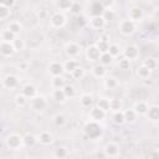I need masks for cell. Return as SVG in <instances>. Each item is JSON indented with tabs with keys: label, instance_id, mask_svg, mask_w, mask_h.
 <instances>
[{
	"label": "cell",
	"instance_id": "obj_50",
	"mask_svg": "<svg viewBox=\"0 0 159 159\" xmlns=\"http://www.w3.org/2000/svg\"><path fill=\"white\" fill-rule=\"evenodd\" d=\"M103 17L106 19V21H108V20H113V19H114V12H113L112 10L107 9V10H104V12H103Z\"/></svg>",
	"mask_w": 159,
	"mask_h": 159
},
{
	"label": "cell",
	"instance_id": "obj_40",
	"mask_svg": "<svg viewBox=\"0 0 159 159\" xmlns=\"http://www.w3.org/2000/svg\"><path fill=\"white\" fill-rule=\"evenodd\" d=\"M62 91H63V93H65V96H66L67 98H72V97L75 96V93H76L75 87L71 86V84H65V86L62 87Z\"/></svg>",
	"mask_w": 159,
	"mask_h": 159
},
{
	"label": "cell",
	"instance_id": "obj_53",
	"mask_svg": "<svg viewBox=\"0 0 159 159\" xmlns=\"http://www.w3.org/2000/svg\"><path fill=\"white\" fill-rule=\"evenodd\" d=\"M5 4V0H0V5H4Z\"/></svg>",
	"mask_w": 159,
	"mask_h": 159
},
{
	"label": "cell",
	"instance_id": "obj_34",
	"mask_svg": "<svg viewBox=\"0 0 159 159\" xmlns=\"http://www.w3.org/2000/svg\"><path fill=\"white\" fill-rule=\"evenodd\" d=\"M63 65V71L65 72H68V73H71L77 66H78V63H77V61H75V60H67L65 63H62Z\"/></svg>",
	"mask_w": 159,
	"mask_h": 159
},
{
	"label": "cell",
	"instance_id": "obj_24",
	"mask_svg": "<svg viewBox=\"0 0 159 159\" xmlns=\"http://www.w3.org/2000/svg\"><path fill=\"white\" fill-rule=\"evenodd\" d=\"M96 46H97V48L99 50V52H101V53H103V52H107V51H108L109 42H108L107 37H101V39L97 41Z\"/></svg>",
	"mask_w": 159,
	"mask_h": 159
},
{
	"label": "cell",
	"instance_id": "obj_38",
	"mask_svg": "<svg viewBox=\"0 0 159 159\" xmlns=\"http://www.w3.org/2000/svg\"><path fill=\"white\" fill-rule=\"evenodd\" d=\"M143 65H144L147 68H149L150 71H153V70H155V68H157L158 62H157V60H155L154 57H148L147 60H144Z\"/></svg>",
	"mask_w": 159,
	"mask_h": 159
},
{
	"label": "cell",
	"instance_id": "obj_51",
	"mask_svg": "<svg viewBox=\"0 0 159 159\" xmlns=\"http://www.w3.org/2000/svg\"><path fill=\"white\" fill-rule=\"evenodd\" d=\"M86 24H87V20L84 19V16L80 15V16L77 17V25H78L80 27H83V26H84Z\"/></svg>",
	"mask_w": 159,
	"mask_h": 159
},
{
	"label": "cell",
	"instance_id": "obj_12",
	"mask_svg": "<svg viewBox=\"0 0 159 159\" xmlns=\"http://www.w3.org/2000/svg\"><path fill=\"white\" fill-rule=\"evenodd\" d=\"M106 113H107V112H104L103 109H101V108H98V107L96 106V107L91 108V111H89V118H91L92 120L99 122V120H103V119L106 118Z\"/></svg>",
	"mask_w": 159,
	"mask_h": 159
},
{
	"label": "cell",
	"instance_id": "obj_23",
	"mask_svg": "<svg viewBox=\"0 0 159 159\" xmlns=\"http://www.w3.org/2000/svg\"><path fill=\"white\" fill-rule=\"evenodd\" d=\"M22 142H24L25 147H34L37 143V137H35L31 133H27V134H25L22 137Z\"/></svg>",
	"mask_w": 159,
	"mask_h": 159
},
{
	"label": "cell",
	"instance_id": "obj_31",
	"mask_svg": "<svg viewBox=\"0 0 159 159\" xmlns=\"http://www.w3.org/2000/svg\"><path fill=\"white\" fill-rule=\"evenodd\" d=\"M150 70L149 68H147L144 65H140L138 68H137V75H138V77H140V78H143V80H145V78H148L149 76H150Z\"/></svg>",
	"mask_w": 159,
	"mask_h": 159
},
{
	"label": "cell",
	"instance_id": "obj_54",
	"mask_svg": "<svg viewBox=\"0 0 159 159\" xmlns=\"http://www.w3.org/2000/svg\"><path fill=\"white\" fill-rule=\"evenodd\" d=\"M48 1H55V0H48Z\"/></svg>",
	"mask_w": 159,
	"mask_h": 159
},
{
	"label": "cell",
	"instance_id": "obj_32",
	"mask_svg": "<svg viewBox=\"0 0 159 159\" xmlns=\"http://www.w3.org/2000/svg\"><path fill=\"white\" fill-rule=\"evenodd\" d=\"M117 86H118V81L114 77L108 76L104 78V87L107 89H114V88H117Z\"/></svg>",
	"mask_w": 159,
	"mask_h": 159
},
{
	"label": "cell",
	"instance_id": "obj_18",
	"mask_svg": "<svg viewBox=\"0 0 159 159\" xmlns=\"http://www.w3.org/2000/svg\"><path fill=\"white\" fill-rule=\"evenodd\" d=\"M21 93H22L25 97H27V98H32L35 94H37V89H36V87H35L32 83H26V84L22 86Z\"/></svg>",
	"mask_w": 159,
	"mask_h": 159
},
{
	"label": "cell",
	"instance_id": "obj_3",
	"mask_svg": "<svg viewBox=\"0 0 159 159\" xmlns=\"http://www.w3.org/2000/svg\"><path fill=\"white\" fill-rule=\"evenodd\" d=\"M30 106L36 112H42L47 107V101L41 94H35L32 98H30Z\"/></svg>",
	"mask_w": 159,
	"mask_h": 159
},
{
	"label": "cell",
	"instance_id": "obj_16",
	"mask_svg": "<svg viewBox=\"0 0 159 159\" xmlns=\"http://www.w3.org/2000/svg\"><path fill=\"white\" fill-rule=\"evenodd\" d=\"M15 52V50H14V46H12V43L11 42H7V41H0V53L2 55V56H11L12 53Z\"/></svg>",
	"mask_w": 159,
	"mask_h": 159
},
{
	"label": "cell",
	"instance_id": "obj_19",
	"mask_svg": "<svg viewBox=\"0 0 159 159\" xmlns=\"http://www.w3.org/2000/svg\"><path fill=\"white\" fill-rule=\"evenodd\" d=\"M148 103L145 101H138L135 104H134V112L137 113V116H145L147 111H148Z\"/></svg>",
	"mask_w": 159,
	"mask_h": 159
},
{
	"label": "cell",
	"instance_id": "obj_6",
	"mask_svg": "<svg viewBox=\"0 0 159 159\" xmlns=\"http://www.w3.org/2000/svg\"><path fill=\"white\" fill-rule=\"evenodd\" d=\"M144 17V12L142 10V7L139 6H132L129 10H128V19L132 20L133 22H139L142 21Z\"/></svg>",
	"mask_w": 159,
	"mask_h": 159
},
{
	"label": "cell",
	"instance_id": "obj_11",
	"mask_svg": "<svg viewBox=\"0 0 159 159\" xmlns=\"http://www.w3.org/2000/svg\"><path fill=\"white\" fill-rule=\"evenodd\" d=\"M107 21L106 19L103 17V15H99V16H92L89 19V25L92 29H96V30H101L106 26Z\"/></svg>",
	"mask_w": 159,
	"mask_h": 159
},
{
	"label": "cell",
	"instance_id": "obj_2",
	"mask_svg": "<svg viewBox=\"0 0 159 159\" xmlns=\"http://www.w3.org/2000/svg\"><path fill=\"white\" fill-rule=\"evenodd\" d=\"M5 144L9 149H12V150H17L20 149L22 145H24V142H22V137L20 134H16V133H11L9 134L6 138H5Z\"/></svg>",
	"mask_w": 159,
	"mask_h": 159
},
{
	"label": "cell",
	"instance_id": "obj_39",
	"mask_svg": "<svg viewBox=\"0 0 159 159\" xmlns=\"http://www.w3.org/2000/svg\"><path fill=\"white\" fill-rule=\"evenodd\" d=\"M112 61H113V57L108 53V52H103V53H101V56H99V62L102 63V65H111L112 63Z\"/></svg>",
	"mask_w": 159,
	"mask_h": 159
},
{
	"label": "cell",
	"instance_id": "obj_9",
	"mask_svg": "<svg viewBox=\"0 0 159 159\" xmlns=\"http://www.w3.org/2000/svg\"><path fill=\"white\" fill-rule=\"evenodd\" d=\"M103 152H104V155H106V157L113 158V157H117V155L119 154L120 149H119V145H118L117 143L111 142V143H107V144H106Z\"/></svg>",
	"mask_w": 159,
	"mask_h": 159
},
{
	"label": "cell",
	"instance_id": "obj_55",
	"mask_svg": "<svg viewBox=\"0 0 159 159\" xmlns=\"http://www.w3.org/2000/svg\"><path fill=\"white\" fill-rule=\"evenodd\" d=\"M0 73H1V68H0Z\"/></svg>",
	"mask_w": 159,
	"mask_h": 159
},
{
	"label": "cell",
	"instance_id": "obj_46",
	"mask_svg": "<svg viewBox=\"0 0 159 159\" xmlns=\"http://www.w3.org/2000/svg\"><path fill=\"white\" fill-rule=\"evenodd\" d=\"M118 67H119L120 70H129V67H130V61H129L128 58L123 57V58H120V60L118 61Z\"/></svg>",
	"mask_w": 159,
	"mask_h": 159
},
{
	"label": "cell",
	"instance_id": "obj_41",
	"mask_svg": "<svg viewBox=\"0 0 159 159\" xmlns=\"http://www.w3.org/2000/svg\"><path fill=\"white\" fill-rule=\"evenodd\" d=\"M15 103H16V106H19V107H25V106L27 104V97H25L22 93H19V94H16V97H15Z\"/></svg>",
	"mask_w": 159,
	"mask_h": 159
},
{
	"label": "cell",
	"instance_id": "obj_7",
	"mask_svg": "<svg viewBox=\"0 0 159 159\" xmlns=\"http://www.w3.org/2000/svg\"><path fill=\"white\" fill-rule=\"evenodd\" d=\"M123 55H124V57L128 58L129 61L135 60V58H138V56H139V48H138L137 45H133V43L127 45V46L124 47V50H123Z\"/></svg>",
	"mask_w": 159,
	"mask_h": 159
},
{
	"label": "cell",
	"instance_id": "obj_4",
	"mask_svg": "<svg viewBox=\"0 0 159 159\" xmlns=\"http://www.w3.org/2000/svg\"><path fill=\"white\" fill-rule=\"evenodd\" d=\"M118 29H119V31H120L122 35H125V36L132 35V34L135 31V22H133V21L129 20V19L122 20V21L119 22Z\"/></svg>",
	"mask_w": 159,
	"mask_h": 159
},
{
	"label": "cell",
	"instance_id": "obj_25",
	"mask_svg": "<svg viewBox=\"0 0 159 159\" xmlns=\"http://www.w3.org/2000/svg\"><path fill=\"white\" fill-rule=\"evenodd\" d=\"M80 103H81L82 107H84V108H89V107L93 104V97H92L91 94L84 93V94L81 96V98H80Z\"/></svg>",
	"mask_w": 159,
	"mask_h": 159
},
{
	"label": "cell",
	"instance_id": "obj_22",
	"mask_svg": "<svg viewBox=\"0 0 159 159\" xmlns=\"http://www.w3.org/2000/svg\"><path fill=\"white\" fill-rule=\"evenodd\" d=\"M52 98H53V101L57 102V103H63V102H66V99H67V97L65 96L62 88H55L53 92H52Z\"/></svg>",
	"mask_w": 159,
	"mask_h": 159
},
{
	"label": "cell",
	"instance_id": "obj_17",
	"mask_svg": "<svg viewBox=\"0 0 159 159\" xmlns=\"http://www.w3.org/2000/svg\"><path fill=\"white\" fill-rule=\"evenodd\" d=\"M37 142H40V143L43 144V145H50V144L53 142V135H52L51 132H48V130H43V132H41V133L39 134V137H37Z\"/></svg>",
	"mask_w": 159,
	"mask_h": 159
},
{
	"label": "cell",
	"instance_id": "obj_33",
	"mask_svg": "<svg viewBox=\"0 0 159 159\" xmlns=\"http://www.w3.org/2000/svg\"><path fill=\"white\" fill-rule=\"evenodd\" d=\"M97 107L103 109L104 112H108L111 108H109V98L107 97H101L98 101H97Z\"/></svg>",
	"mask_w": 159,
	"mask_h": 159
},
{
	"label": "cell",
	"instance_id": "obj_8",
	"mask_svg": "<svg viewBox=\"0 0 159 159\" xmlns=\"http://www.w3.org/2000/svg\"><path fill=\"white\" fill-rule=\"evenodd\" d=\"M65 52L68 57H77L81 52V47L76 42H67L65 46Z\"/></svg>",
	"mask_w": 159,
	"mask_h": 159
},
{
	"label": "cell",
	"instance_id": "obj_20",
	"mask_svg": "<svg viewBox=\"0 0 159 159\" xmlns=\"http://www.w3.org/2000/svg\"><path fill=\"white\" fill-rule=\"evenodd\" d=\"M92 73H93V76L97 77V78H103V77L106 76V73H107V70H106L104 65L98 63V65H94V66H93Z\"/></svg>",
	"mask_w": 159,
	"mask_h": 159
},
{
	"label": "cell",
	"instance_id": "obj_35",
	"mask_svg": "<svg viewBox=\"0 0 159 159\" xmlns=\"http://www.w3.org/2000/svg\"><path fill=\"white\" fill-rule=\"evenodd\" d=\"M71 76H72L73 80H81V78H83V76H84V70H83V67L77 66V67L71 72Z\"/></svg>",
	"mask_w": 159,
	"mask_h": 159
},
{
	"label": "cell",
	"instance_id": "obj_52",
	"mask_svg": "<svg viewBox=\"0 0 159 159\" xmlns=\"http://www.w3.org/2000/svg\"><path fill=\"white\" fill-rule=\"evenodd\" d=\"M14 4H15V0H5V4H4V5L10 9L11 6H14Z\"/></svg>",
	"mask_w": 159,
	"mask_h": 159
},
{
	"label": "cell",
	"instance_id": "obj_13",
	"mask_svg": "<svg viewBox=\"0 0 159 159\" xmlns=\"http://www.w3.org/2000/svg\"><path fill=\"white\" fill-rule=\"evenodd\" d=\"M145 116H147V118H148L150 122L157 123V122L159 120V107H158L157 104L148 107V111H147Z\"/></svg>",
	"mask_w": 159,
	"mask_h": 159
},
{
	"label": "cell",
	"instance_id": "obj_28",
	"mask_svg": "<svg viewBox=\"0 0 159 159\" xmlns=\"http://www.w3.org/2000/svg\"><path fill=\"white\" fill-rule=\"evenodd\" d=\"M0 35H1V40H2V41H7V42H12L14 39L16 37V35H15L12 31H10L9 29L2 30Z\"/></svg>",
	"mask_w": 159,
	"mask_h": 159
},
{
	"label": "cell",
	"instance_id": "obj_45",
	"mask_svg": "<svg viewBox=\"0 0 159 159\" xmlns=\"http://www.w3.org/2000/svg\"><path fill=\"white\" fill-rule=\"evenodd\" d=\"M72 0H57V7L61 10H70Z\"/></svg>",
	"mask_w": 159,
	"mask_h": 159
},
{
	"label": "cell",
	"instance_id": "obj_44",
	"mask_svg": "<svg viewBox=\"0 0 159 159\" xmlns=\"http://www.w3.org/2000/svg\"><path fill=\"white\" fill-rule=\"evenodd\" d=\"M109 108L112 111H118L122 108V102L117 98H112V99H109Z\"/></svg>",
	"mask_w": 159,
	"mask_h": 159
},
{
	"label": "cell",
	"instance_id": "obj_30",
	"mask_svg": "<svg viewBox=\"0 0 159 159\" xmlns=\"http://www.w3.org/2000/svg\"><path fill=\"white\" fill-rule=\"evenodd\" d=\"M107 52H108L112 57H117V56L120 55L122 48H120V46L117 45V43H109V47H108V51H107Z\"/></svg>",
	"mask_w": 159,
	"mask_h": 159
},
{
	"label": "cell",
	"instance_id": "obj_5",
	"mask_svg": "<svg viewBox=\"0 0 159 159\" xmlns=\"http://www.w3.org/2000/svg\"><path fill=\"white\" fill-rule=\"evenodd\" d=\"M50 24L52 27H56V29H60L65 24H66V17L65 15L61 12V11H56L51 15L50 17Z\"/></svg>",
	"mask_w": 159,
	"mask_h": 159
},
{
	"label": "cell",
	"instance_id": "obj_36",
	"mask_svg": "<svg viewBox=\"0 0 159 159\" xmlns=\"http://www.w3.org/2000/svg\"><path fill=\"white\" fill-rule=\"evenodd\" d=\"M53 124L56 125V127H62V125H65V123H66V117H65V114H62V113H57L55 117H53Z\"/></svg>",
	"mask_w": 159,
	"mask_h": 159
},
{
	"label": "cell",
	"instance_id": "obj_26",
	"mask_svg": "<svg viewBox=\"0 0 159 159\" xmlns=\"http://www.w3.org/2000/svg\"><path fill=\"white\" fill-rule=\"evenodd\" d=\"M124 114V122L127 123H134L137 119V113L134 112V109H125L123 111Z\"/></svg>",
	"mask_w": 159,
	"mask_h": 159
},
{
	"label": "cell",
	"instance_id": "obj_42",
	"mask_svg": "<svg viewBox=\"0 0 159 159\" xmlns=\"http://www.w3.org/2000/svg\"><path fill=\"white\" fill-rule=\"evenodd\" d=\"M7 29H9L10 31H12L15 35H17V34H20V31H21V24L17 22V21H11V22L9 24V26H7Z\"/></svg>",
	"mask_w": 159,
	"mask_h": 159
},
{
	"label": "cell",
	"instance_id": "obj_43",
	"mask_svg": "<svg viewBox=\"0 0 159 159\" xmlns=\"http://www.w3.org/2000/svg\"><path fill=\"white\" fill-rule=\"evenodd\" d=\"M67 155H68V152H67V149L65 147H58V148L55 149V157L56 158L62 159V158H66Z\"/></svg>",
	"mask_w": 159,
	"mask_h": 159
},
{
	"label": "cell",
	"instance_id": "obj_1",
	"mask_svg": "<svg viewBox=\"0 0 159 159\" xmlns=\"http://www.w3.org/2000/svg\"><path fill=\"white\" fill-rule=\"evenodd\" d=\"M84 133L89 139H98L102 135L103 129L99 125V122L91 119L84 124Z\"/></svg>",
	"mask_w": 159,
	"mask_h": 159
},
{
	"label": "cell",
	"instance_id": "obj_37",
	"mask_svg": "<svg viewBox=\"0 0 159 159\" xmlns=\"http://www.w3.org/2000/svg\"><path fill=\"white\" fill-rule=\"evenodd\" d=\"M11 43H12L15 51H22V50L25 48V42H24V40L20 39V37H15Z\"/></svg>",
	"mask_w": 159,
	"mask_h": 159
},
{
	"label": "cell",
	"instance_id": "obj_14",
	"mask_svg": "<svg viewBox=\"0 0 159 159\" xmlns=\"http://www.w3.org/2000/svg\"><path fill=\"white\" fill-rule=\"evenodd\" d=\"M63 65L61 62H52L48 66V73L53 77V76H62L63 75Z\"/></svg>",
	"mask_w": 159,
	"mask_h": 159
},
{
	"label": "cell",
	"instance_id": "obj_15",
	"mask_svg": "<svg viewBox=\"0 0 159 159\" xmlns=\"http://www.w3.org/2000/svg\"><path fill=\"white\" fill-rule=\"evenodd\" d=\"M17 83H19V80H17V77H16L15 75H7V76H5L4 80H2V84H4V87L7 88V89L15 88V87L17 86Z\"/></svg>",
	"mask_w": 159,
	"mask_h": 159
},
{
	"label": "cell",
	"instance_id": "obj_48",
	"mask_svg": "<svg viewBox=\"0 0 159 159\" xmlns=\"http://www.w3.org/2000/svg\"><path fill=\"white\" fill-rule=\"evenodd\" d=\"M10 15V10L9 7H6L5 5H0V20H5L7 19Z\"/></svg>",
	"mask_w": 159,
	"mask_h": 159
},
{
	"label": "cell",
	"instance_id": "obj_27",
	"mask_svg": "<svg viewBox=\"0 0 159 159\" xmlns=\"http://www.w3.org/2000/svg\"><path fill=\"white\" fill-rule=\"evenodd\" d=\"M65 84H66L65 83V78L62 76H53L52 80H51V86H52L53 89L55 88H62Z\"/></svg>",
	"mask_w": 159,
	"mask_h": 159
},
{
	"label": "cell",
	"instance_id": "obj_47",
	"mask_svg": "<svg viewBox=\"0 0 159 159\" xmlns=\"http://www.w3.org/2000/svg\"><path fill=\"white\" fill-rule=\"evenodd\" d=\"M81 9H82V6H81L80 2H73V1H72L71 6H70V11H71L73 15H80Z\"/></svg>",
	"mask_w": 159,
	"mask_h": 159
},
{
	"label": "cell",
	"instance_id": "obj_21",
	"mask_svg": "<svg viewBox=\"0 0 159 159\" xmlns=\"http://www.w3.org/2000/svg\"><path fill=\"white\" fill-rule=\"evenodd\" d=\"M103 12H104V7L99 1H94L91 5V16H99L103 15Z\"/></svg>",
	"mask_w": 159,
	"mask_h": 159
},
{
	"label": "cell",
	"instance_id": "obj_10",
	"mask_svg": "<svg viewBox=\"0 0 159 159\" xmlns=\"http://www.w3.org/2000/svg\"><path fill=\"white\" fill-rule=\"evenodd\" d=\"M99 56H101V52H99V50L97 48L96 45H91L86 48V57H87L88 61L94 62V61L99 60Z\"/></svg>",
	"mask_w": 159,
	"mask_h": 159
},
{
	"label": "cell",
	"instance_id": "obj_29",
	"mask_svg": "<svg viewBox=\"0 0 159 159\" xmlns=\"http://www.w3.org/2000/svg\"><path fill=\"white\" fill-rule=\"evenodd\" d=\"M112 119H113V122H114L116 124H118V125L125 123V122H124V114H123V111H120V109L114 111V113H113V116H112Z\"/></svg>",
	"mask_w": 159,
	"mask_h": 159
},
{
	"label": "cell",
	"instance_id": "obj_49",
	"mask_svg": "<svg viewBox=\"0 0 159 159\" xmlns=\"http://www.w3.org/2000/svg\"><path fill=\"white\" fill-rule=\"evenodd\" d=\"M99 2L102 4V6L104 7V10L111 9L114 5V0H99Z\"/></svg>",
	"mask_w": 159,
	"mask_h": 159
}]
</instances>
